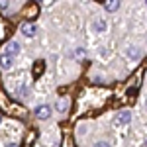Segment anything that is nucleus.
I'll list each match as a JSON object with an SVG mask.
<instances>
[{
    "label": "nucleus",
    "instance_id": "nucleus-16",
    "mask_svg": "<svg viewBox=\"0 0 147 147\" xmlns=\"http://www.w3.org/2000/svg\"><path fill=\"white\" fill-rule=\"evenodd\" d=\"M94 28H96L98 32H104V30H106V22H102V20H96V22H94Z\"/></svg>",
    "mask_w": 147,
    "mask_h": 147
},
{
    "label": "nucleus",
    "instance_id": "nucleus-8",
    "mask_svg": "<svg viewBox=\"0 0 147 147\" xmlns=\"http://www.w3.org/2000/svg\"><path fill=\"white\" fill-rule=\"evenodd\" d=\"M0 65H2V69H12V55L10 53H2L0 55Z\"/></svg>",
    "mask_w": 147,
    "mask_h": 147
},
{
    "label": "nucleus",
    "instance_id": "nucleus-14",
    "mask_svg": "<svg viewBox=\"0 0 147 147\" xmlns=\"http://www.w3.org/2000/svg\"><path fill=\"white\" fill-rule=\"evenodd\" d=\"M63 147H77V143H75V139H73V137L69 136V134H67L65 137H63Z\"/></svg>",
    "mask_w": 147,
    "mask_h": 147
},
{
    "label": "nucleus",
    "instance_id": "nucleus-13",
    "mask_svg": "<svg viewBox=\"0 0 147 147\" xmlns=\"http://www.w3.org/2000/svg\"><path fill=\"white\" fill-rule=\"evenodd\" d=\"M43 69H45V63H43V61H37V63H35V67H34V77H35V79L41 75Z\"/></svg>",
    "mask_w": 147,
    "mask_h": 147
},
{
    "label": "nucleus",
    "instance_id": "nucleus-11",
    "mask_svg": "<svg viewBox=\"0 0 147 147\" xmlns=\"http://www.w3.org/2000/svg\"><path fill=\"white\" fill-rule=\"evenodd\" d=\"M127 57L136 61V59H139V57H141V51H139L137 47H129V49H127Z\"/></svg>",
    "mask_w": 147,
    "mask_h": 147
},
{
    "label": "nucleus",
    "instance_id": "nucleus-22",
    "mask_svg": "<svg viewBox=\"0 0 147 147\" xmlns=\"http://www.w3.org/2000/svg\"><path fill=\"white\" fill-rule=\"evenodd\" d=\"M145 147H147V141H145Z\"/></svg>",
    "mask_w": 147,
    "mask_h": 147
},
{
    "label": "nucleus",
    "instance_id": "nucleus-2",
    "mask_svg": "<svg viewBox=\"0 0 147 147\" xmlns=\"http://www.w3.org/2000/svg\"><path fill=\"white\" fill-rule=\"evenodd\" d=\"M0 112L6 114V116H16V118H26L28 116V110L22 104L10 100L4 90H0Z\"/></svg>",
    "mask_w": 147,
    "mask_h": 147
},
{
    "label": "nucleus",
    "instance_id": "nucleus-12",
    "mask_svg": "<svg viewBox=\"0 0 147 147\" xmlns=\"http://www.w3.org/2000/svg\"><path fill=\"white\" fill-rule=\"evenodd\" d=\"M35 137H37V131L32 129V131H30V136H26V147H32V145H34Z\"/></svg>",
    "mask_w": 147,
    "mask_h": 147
},
{
    "label": "nucleus",
    "instance_id": "nucleus-7",
    "mask_svg": "<svg viewBox=\"0 0 147 147\" xmlns=\"http://www.w3.org/2000/svg\"><path fill=\"white\" fill-rule=\"evenodd\" d=\"M12 30V26L8 22H4V20H0V41L2 39H6L8 37V32Z\"/></svg>",
    "mask_w": 147,
    "mask_h": 147
},
{
    "label": "nucleus",
    "instance_id": "nucleus-20",
    "mask_svg": "<svg viewBox=\"0 0 147 147\" xmlns=\"http://www.w3.org/2000/svg\"><path fill=\"white\" fill-rule=\"evenodd\" d=\"M94 147H110V145H108V143H104V141H100V143H96Z\"/></svg>",
    "mask_w": 147,
    "mask_h": 147
},
{
    "label": "nucleus",
    "instance_id": "nucleus-18",
    "mask_svg": "<svg viewBox=\"0 0 147 147\" xmlns=\"http://www.w3.org/2000/svg\"><path fill=\"white\" fill-rule=\"evenodd\" d=\"M0 8L6 10V8H8V0H0Z\"/></svg>",
    "mask_w": 147,
    "mask_h": 147
},
{
    "label": "nucleus",
    "instance_id": "nucleus-23",
    "mask_svg": "<svg viewBox=\"0 0 147 147\" xmlns=\"http://www.w3.org/2000/svg\"><path fill=\"white\" fill-rule=\"evenodd\" d=\"M145 106H147V104H145Z\"/></svg>",
    "mask_w": 147,
    "mask_h": 147
},
{
    "label": "nucleus",
    "instance_id": "nucleus-21",
    "mask_svg": "<svg viewBox=\"0 0 147 147\" xmlns=\"http://www.w3.org/2000/svg\"><path fill=\"white\" fill-rule=\"evenodd\" d=\"M6 147H18V145H14V143H10V145H6Z\"/></svg>",
    "mask_w": 147,
    "mask_h": 147
},
{
    "label": "nucleus",
    "instance_id": "nucleus-9",
    "mask_svg": "<svg viewBox=\"0 0 147 147\" xmlns=\"http://www.w3.org/2000/svg\"><path fill=\"white\" fill-rule=\"evenodd\" d=\"M118 6H120V0H106V6H104V8L108 12H116Z\"/></svg>",
    "mask_w": 147,
    "mask_h": 147
},
{
    "label": "nucleus",
    "instance_id": "nucleus-1",
    "mask_svg": "<svg viewBox=\"0 0 147 147\" xmlns=\"http://www.w3.org/2000/svg\"><path fill=\"white\" fill-rule=\"evenodd\" d=\"M145 69H147V65L143 63V65L137 69V71L131 75V77H129V79L125 80L124 88H122V102H134L136 94L139 92L141 80H143V75H145Z\"/></svg>",
    "mask_w": 147,
    "mask_h": 147
},
{
    "label": "nucleus",
    "instance_id": "nucleus-15",
    "mask_svg": "<svg viewBox=\"0 0 147 147\" xmlns=\"http://www.w3.org/2000/svg\"><path fill=\"white\" fill-rule=\"evenodd\" d=\"M67 106H69V102L63 98V100H57V104H55V108L59 110V112H65L67 110Z\"/></svg>",
    "mask_w": 147,
    "mask_h": 147
},
{
    "label": "nucleus",
    "instance_id": "nucleus-5",
    "mask_svg": "<svg viewBox=\"0 0 147 147\" xmlns=\"http://www.w3.org/2000/svg\"><path fill=\"white\" fill-rule=\"evenodd\" d=\"M129 120H131V114L127 112V110H124V112H120L118 116H116L114 124H116V125H122V124H127Z\"/></svg>",
    "mask_w": 147,
    "mask_h": 147
},
{
    "label": "nucleus",
    "instance_id": "nucleus-17",
    "mask_svg": "<svg viewBox=\"0 0 147 147\" xmlns=\"http://www.w3.org/2000/svg\"><path fill=\"white\" fill-rule=\"evenodd\" d=\"M26 94H30V88L28 86H22L20 88V96H26Z\"/></svg>",
    "mask_w": 147,
    "mask_h": 147
},
{
    "label": "nucleus",
    "instance_id": "nucleus-19",
    "mask_svg": "<svg viewBox=\"0 0 147 147\" xmlns=\"http://www.w3.org/2000/svg\"><path fill=\"white\" fill-rule=\"evenodd\" d=\"M77 57L82 59V57H84V49H77Z\"/></svg>",
    "mask_w": 147,
    "mask_h": 147
},
{
    "label": "nucleus",
    "instance_id": "nucleus-3",
    "mask_svg": "<svg viewBox=\"0 0 147 147\" xmlns=\"http://www.w3.org/2000/svg\"><path fill=\"white\" fill-rule=\"evenodd\" d=\"M37 14H39V6H37V2H30V4L22 10V16H24V18H28V20H35Z\"/></svg>",
    "mask_w": 147,
    "mask_h": 147
},
{
    "label": "nucleus",
    "instance_id": "nucleus-4",
    "mask_svg": "<svg viewBox=\"0 0 147 147\" xmlns=\"http://www.w3.org/2000/svg\"><path fill=\"white\" fill-rule=\"evenodd\" d=\"M35 116H37L39 120H47V118L51 116V108L45 106V104H43V106H37V108H35Z\"/></svg>",
    "mask_w": 147,
    "mask_h": 147
},
{
    "label": "nucleus",
    "instance_id": "nucleus-6",
    "mask_svg": "<svg viewBox=\"0 0 147 147\" xmlns=\"http://www.w3.org/2000/svg\"><path fill=\"white\" fill-rule=\"evenodd\" d=\"M35 32H37V28H35L34 24H24L22 26V34L26 35V37H34Z\"/></svg>",
    "mask_w": 147,
    "mask_h": 147
},
{
    "label": "nucleus",
    "instance_id": "nucleus-10",
    "mask_svg": "<svg viewBox=\"0 0 147 147\" xmlns=\"http://www.w3.org/2000/svg\"><path fill=\"white\" fill-rule=\"evenodd\" d=\"M20 51V45L16 43V41H10L8 45H6V53H10V55H16Z\"/></svg>",
    "mask_w": 147,
    "mask_h": 147
}]
</instances>
